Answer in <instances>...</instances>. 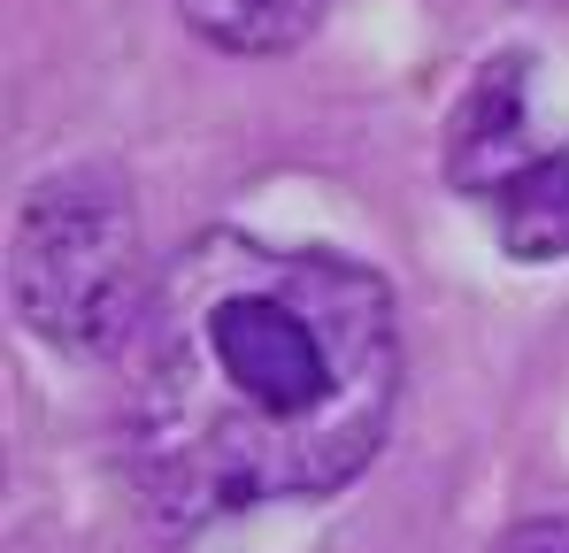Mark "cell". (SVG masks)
Here are the masks:
<instances>
[{
  "label": "cell",
  "instance_id": "1",
  "mask_svg": "<svg viewBox=\"0 0 569 553\" xmlns=\"http://www.w3.org/2000/svg\"><path fill=\"white\" fill-rule=\"evenodd\" d=\"M392 408L400 315L370 262L254 231H200L162 262L131 369V476L170 531L347 492Z\"/></svg>",
  "mask_w": 569,
  "mask_h": 553
},
{
  "label": "cell",
  "instance_id": "2",
  "mask_svg": "<svg viewBox=\"0 0 569 553\" xmlns=\"http://www.w3.org/2000/svg\"><path fill=\"white\" fill-rule=\"evenodd\" d=\"M162 270L147 262L139 208L116 170L78 162L23 192L8 239V300L31 339L62 354H108L139 339Z\"/></svg>",
  "mask_w": 569,
  "mask_h": 553
},
{
  "label": "cell",
  "instance_id": "3",
  "mask_svg": "<svg viewBox=\"0 0 569 553\" xmlns=\"http://www.w3.org/2000/svg\"><path fill=\"white\" fill-rule=\"evenodd\" d=\"M447 178L485 208L492 239L516 262H562L569 254V154L523 131V62L500 54L447 131Z\"/></svg>",
  "mask_w": 569,
  "mask_h": 553
},
{
  "label": "cell",
  "instance_id": "4",
  "mask_svg": "<svg viewBox=\"0 0 569 553\" xmlns=\"http://www.w3.org/2000/svg\"><path fill=\"white\" fill-rule=\"evenodd\" d=\"M331 0H178L192 31L223 54H284L323 23Z\"/></svg>",
  "mask_w": 569,
  "mask_h": 553
},
{
  "label": "cell",
  "instance_id": "5",
  "mask_svg": "<svg viewBox=\"0 0 569 553\" xmlns=\"http://www.w3.org/2000/svg\"><path fill=\"white\" fill-rule=\"evenodd\" d=\"M492 553H569V515H523L492 539Z\"/></svg>",
  "mask_w": 569,
  "mask_h": 553
}]
</instances>
